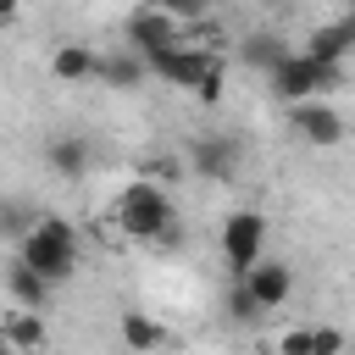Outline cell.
<instances>
[{
	"mask_svg": "<svg viewBox=\"0 0 355 355\" xmlns=\"http://www.w3.org/2000/svg\"><path fill=\"white\" fill-rule=\"evenodd\" d=\"M122 338H128L133 349H155V344H161L166 333H161V327H155V322H150L144 311H128V316H122Z\"/></svg>",
	"mask_w": 355,
	"mask_h": 355,
	"instance_id": "obj_16",
	"label": "cell"
},
{
	"mask_svg": "<svg viewBox=\"0 0 355 355\" xmlns=\"http://www.w3.org/2000/svg\"><path fill=\"white\" fill-rule=\"evenodd\" d=\"M266 78H272V94H277L283 105H294V100H311V94L338 89V83H344V67L316 61L311 50H294V55H283V61H277Z\"/></svg>",
	"mask_w": 355,
	"mask_h": 355,
	"instance_id": "obj_3",
	"label": "cell"
},
{
	"mask_svg": "<svg viewBox=\"0 0 355 355\" xmlns=\"http://www.w3.org/2000/svg\"><path fill=\"white\" fill-rule=\"evenodd\" d=\"M338 22H344V28H349V33H355V11H349V17H338Z\"/></svg>",
	"mask_w": 355,
	"mask_h": 355,
	"instance_id": "obj_24",
	"label": "cell"
},
{
	"mask_svg": "<svg viewBox=\"0 0 355 355\" xmlns=\"http://www.w3.org/2000/svg\"><path fill=\"white\" fill-rule=\"evenodd\" d=\"M6 288H11V300H17V305H28V311H44V305H50V288H55V283H50V277H44L39 266H28V261L17 255V261L6 266Z\"/></svg>",
	"mask_w": 355,
	"mask_h": 355,
	"instance_id": "obj_11",
	"label": "cell"
},
{
	"mask_svg": "<svg viewBox=\"0 0 355 355\" xmlns=\"http://www.w3.org/2000/svg\"><path fill=\"white\" fill-rule=\"evenodd\" d=\"M349 344H355V338H349Z\"/></svg>",
	"mask_w": 355,
	"mask_h": 355,
	"instance_id": "obj_25",
	"label": "cell"
},
{
	"mask_svg": "<svg viewBox=\"0 0 355 355\" xmlns=\"http://www.w3.org/2000/svg\"><path fill=\"white\" fill-rule=\"evenodd\" d=\"M272 349H288V355H311V327H294V333H277Z\"/></svg>",
	"mask_w": 355,
	"mask_h": 355,
	"instance_id": "obj_20",
	"label": "cell"
},
{
	"mask_svg": "<svg viewBox=\"0 0 355 355\" xmlns=\"http://www.w3.org/2000/svg\"><path fill=\"white\" fill-rule=\"evenodd\" d=\"M305 50H311L316 61H333V67H344V55L355 50V33H349L344 22H322V28H311Z\"/></svg>",
	"mask_w": 355,
	"mask_h": 355,
	"instance_id": "obj_14",
	"label": "cell"
},
{
	"mask_svg": "<svg viewBox=\"0 0 355 355\" xmlns=\"http://www.w3.org/2000/svg\"><path fill=\"white\" fill-rule=\"evenodd\" d=\"M33 222H39L33 205H22V200H6V205H0V233H6V239H22Z\"/></svg>",
	"mask_w": 355,
	"mask_h": 355,
	"instance_id": "obj_17",
	"label": "cell"
},
{
	"mask_svg": "<svg viewBox=\"0 0 355 355\" xmlns=\"http://www.w3.org/2000/svg\"><path fill=\"white\" fill-rule=\"evenodd\" d=\"M161 6H166V11H178L183 22H200V17H205L216 0H161Z\"/></svg>",
	"mask_w": 355,
	"mask_h": 355,
	"instance_id": "obj_21",
	"label": "cell"
},
{
	"mask_svg": "<svg viewBox=\"0 0 355 355\" xmlns=\"http://www.w3.org/2000/svg\"><path fill=\"white\" fill-rule=\"evenodd\" d=\"M44 161H50V172H55V178H83V172H89V161H94V150H89V139H83V133H55V139L44 144Z\"/></svg>",
	"mask_w": 355,
	"mask_h": 355,
	"instance_id": "obj_10",
	"label": "cell"
},
{
	"mask_svg": "<svg viewBox=\"0 0 355 355\" xmlns=\"http://www.w3.org/2000/svg\"><path fill=\"white\" fill-rule=\"evenodd\" d=\"M17 244H22V261L39 266L50 283H67V277L78 272V227H72L67 216H55V211H39V222H33Z\"/></svg>",
	"mask_w": 355,
	"mask_h": 355,
	"instance_id": "obj_2",
	"label": "cell"
},
{
	"mask_svg": "<svg viewBox=\"0 0 355 355\" xmlns=\"http://www.w3.org/2000/svg\"><path fill=\"white\" fill-rule=\"evenodd\" d=\"M283 55H294V50H288V39H277V33H250V39H244V61L261 67V72H272Z\"/></svg>",
	"mask_w": 355,
	"mask_h": 355,
	"instance_id": "obj_15",
	"label": "cell"
},
{
	"mask_svg": "<svg viewBox=\"0 0 355 355\" xmlns=\"http://www.w3.org/2000/svg\"><path fill=\"white\" fill-rule=\"evenodd\" d=\"M144 178H155V183H172V178H183V161H155Z\"/></svg>",
	"mask_w": 355,
	"mask_h": 355,
	"instance_id": "obj_22",
	"label": "cell"
},
{
	"mask_svg": "<svg viewBox=\"0 0 355 355\" xmlns=\"http://www.w3.org/2000/svg\"><path fill=\"white\" fill-rule=\"evenodd\" d=\"M116 227H122V239H155V244H172L178 227H172V194H166V183H155V178H133V183L116 194Z\"/></svg>",
	"mask_w": 355,
	"mask_h": 355,
	"instance_id": "obj_1",
	"label": "cell"
},
{
	"mask_svg": "<svg viewBox=\"0 0 355 355\" xmlns=\"http://www.w3.org/2000/svg\"><path fill=\"white\" fill-rule=\"evenodd\" d=\"M244 283H250V294H255L261 311H277V305L294 294V272H288L283 261H272V255H261V261L244 272Z\"/></svg>",
	"mask_w": 355,
	"mask_h": 355,
	"instance_id": "obj_9",
	"label": "cell"
},
{
	"mask_svg": "<svg viewBox=\"0 0 355 355\" xmlns=\"http://www.w3.org/2000/svg\"><path fill=\"white\" fill-rule=\"evenodd\" d=\"M288 122H294V133H300L305 144H316V150H333V144L344 139V116H338L322 94L294 100V105H288Z\"/></svg>",
	"mask_w": 355,
	"mask_h": 355,
	"instance_id": "obj_6",
	"label": "cell"
},
{
	"mask_svg": "<svg viewBox=\"0 0 355 355\" xmlns=\"http://www.w3.org/2000/svg\"><path fill=\"white\" fill-rule=\"evenodd\" d=\"M144 72H150V61H144L133 44H122L116 55H105V61H100V83H105V89H133Z\"/></svg>",
	"mask_w": 355,
	"mask_h": 355,
	"instance_id": "obj_13",
	"label": "cell"
},
{
	"mask_svg": "<svg viewBox=\"0 0 355 355\" xmlns=\"http://www.w3.org/2000/svg\"><path fill=\"white\" fill-rule=\"evenodd\" d=\"M100 50L94 44H78V39H67V44H55V55H50V78L55 83H100Z\"/></svg>",
	"mask_w": 355,
	"mask_h": 355,
	"instance_id": "obj_8",
	"label": "cell"
},
{
	"mask_svg": "<svg viewBox=\"0 0 355 355\" xmlns=\"http://www.w3.org/2000/svg\"><path fill=\"white\" fill-rule=\"evenodd\" d=\"M261 255H266V216L250 211V205L233 211V216H222V261H227V272L244 277Z\"/></svg>",
	"mask_w": 355,
	"mask_h": 355,
	"instance_id": "obj_4",
	"label": "cell"
},
{
	"mask_svg": "<svg viewBox=\"0 0 355 355\" xmlns=\"http://www.w3.org/2000/svg\"><path fill=\"white\" fill-rule=\"evenodd\" d=\"M338 349H349V333H338V327H311V355H338Z\"/></svg>",
	"mask_w": 355,
	"mask_h": 355,
	"instance_id": "obj_19",
	"label": "cell"
},
{
	"mask_svg": "<svg viewBox=\"0 0 355 355\" xmlns=\"http://www.w3.org/2000/svg\"><path fill=\"white\" fill-rule=\"evenodd\" d=\"M0 344H11V349H39V344H50L44 311H28V305H17V311L6 316V327H0Z\"/></svg>",
	"mask_w": 355,
	"mask_h": 355,
	"instance_id": "obj_12",
	"label": "cell"
},
{
	"mask_svg": "<svg viewBox=\"0 0 355 355\" xmlns=\"http://www.w3.org/2000/svg\"><path fill=\"white\" fill-rule=\"evenodd\" d=\"M17 11H22V0H0V28H6V22H17Z\"/></svg>",
	"mask_w": 355,
	"mask_h": 355,
	"instance_id": "obj_23",
	"label": "cell"
},
{
	"mask_svg": "<svg viewBox=\"0 0 355 355\" xmlns=\"http://www.w3.org/2000/svg\"><path fill=\"white\" fill-rule=\"evenodd\" d=\"M227 311H233L239 322H250V316H266V311L255 305V294H250V283H244V277H233V288H227Z\"/></svg>",
	"mask_w": 355,
	"mask_h": 355,
	"instance_id": "obj_18",
	"label": "cell"
},
{
	"mask_svg": "<svg viewBox=\"0 0 355 355\" xmlns=\"http://www.w3.org/2000/svg\"><path fill=\"white\" fill-rule=\"evenodd\" d=\"M189 166H194V178L233 183V178H239V144H233L227 133H205V139H194V150H189Z\"/></svg>",
	"mask_w": 355,
	"mask_h": 355,
	"instance_id": "obj_7",
	"label": "cell"
},
{
	"mask_svg": "<svg viewBox=\"0 0 355 355\" xmlns=\"http://www.w3.org/2000/svg\"><path fill=\"white\" fill-rule=\"evenodd\" d=\"M183 17L178 11H166L161 0H150V6H139L133 17H128V44L139 50V55H155V50H166V44H178L183 39Z\"/></svg>",
	"mask_w": 355,
	"mask_h": 355,
	"instance_id": "obj_5",
	"label": "cell"
}]
</instances>
